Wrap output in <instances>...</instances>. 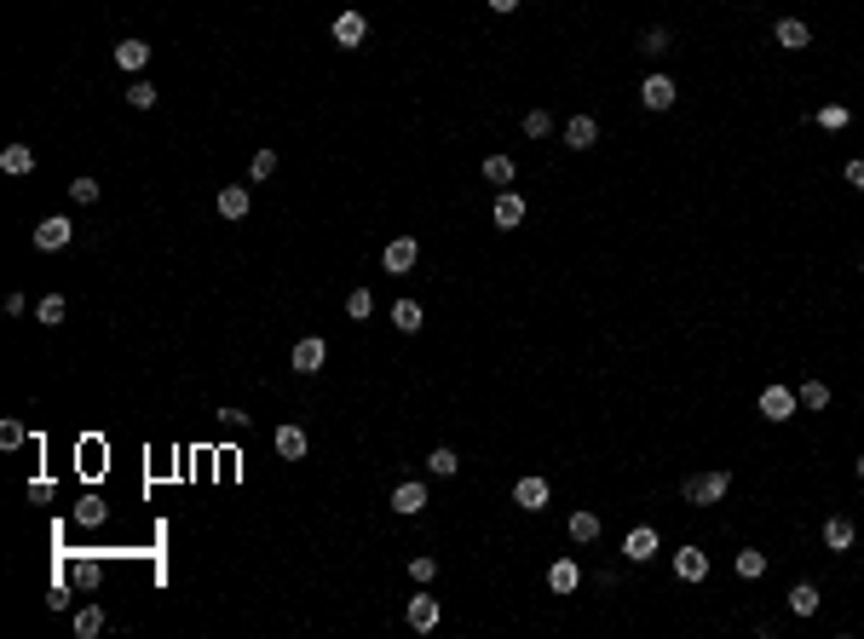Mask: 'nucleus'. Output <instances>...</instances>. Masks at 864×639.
Instances as JSON below:
<instances>
[{"label":"nucleus","mask_w":864,"mask_h":639,"mask_svg":"<svg viewBox=\"0 0 864 639\" xmlns=\"http://www.w3.org/2000/svg\"><path fill=\"white\" fill-rule=\"evenodd\" d=\"M726 489H732V473H691L686 484H680V496H686L691 507H715V501H726Z\"/></svg>","instance_id":"f257e3e1"},{"label":"nucleus","mask_w":864,"mask_h":639,"mask_svg":"<svg viewBox=\"0 0 864 639\" xmlns=\"http://www.w3.org/2000/svg\"><path fill=\"white\" fill-rule=\"evenodd\" d=\"M640 104H646V109H674V104H680L674 76H663V69H657V76H646V81H640Z\"/></svg>","instance_id":"f03ea898"},{"label":"nucleus","mask_w":864,"mask_h":639,"mask_svg":"<svg viewBox=\"0 0 864 639\" xmlns=\"http://www.w3.org/2000/svg\"><path fill=\"white\" fill-rule=\"evenodd\" d=\"M416 260H421V242H416V237H392V242H386V248H381V265H386V271H392V277L416 271Z\"/></svg>","instance_id":"7ed1b4c3"},{"label":"nucleus","mask_w":864,"mask_h":639,"mask_svg":"<svg viewBox=\"0 0 864 639\" xmlns=\"http://www.w3.org/2000/svg\"><path fill=\"white\" fill-rule=\"evenodd\" d=\"M328 35H335V46L358 53V46L369 41V18H363V12H340V18H335V29H328Z\"/></svg>","instance_id":"20e7f679"},{"label":"nucleus","mask_w":864,"mask_h":639,"mask_svg":"<svg viewBox=\"0 0 864 639\" xmlns=\"http://www.w3.org/2000/svg\"><path fill=\"white\" fill-rule=\"evenodd\" d=\"M69 237H76V225H69L64 214H52V219H41V225H35V248H41V254L69 248Z\"/></svg>","instance_id":"39448f33"},{"label":"nucleus","mask_w":864,"mask_h":639,"mask_svg":"<svg viewBox=\"0 0 864 639\" xmlns=\"http://www.w3.org/2000/svg\"><path fill=\"white\" fill-rule=\"evenodd\" d=\"M64 576H69V587H81V594H99V587H104V564L93 559V553L69 559V564H64Z\"/></svg>","instance_id":"423d86ee"},{"label":"nucleus","mask_w":864,"mask_h":639,"mask_svg":"<svg viewBox=\"0 0 864 639\" xmlns=\"http://www.w3.org/2000/svg\"><path fill=\"white\" fill-rule=\"evenodd\" d=\"M328 363V340L323 335H306L295 346V358H288V368H295V375H318V368Z\"/></svg>","instance_id":"0eeeda50"},{"label":"nucleus","mask_w":864,"mask_h":639,"mask_svg":"<svg viewBox=\"0 0 864 639\" xmlns=\"http://www.w3.org/2000/svg\"><path fill=\"white\" fill-rule=\"evenodd\" d=\"M755 409L766 415V421H789V415H795V409H801V398H795V386H766V392H761V403H755Z\"/></svg>","instance_id":"6e6552de"},{"label":"nucleus","mask_w":864,"mask_h":639,"mask_svg":"<svg viewBox=\"0 0 864 639\" xmlns=\"http://www.w3.org/2000/svg\"><path fill=\"white\" fill-rule=\"evenodd\" d=\"M623 559L628 564H651L657 559V530H651V524H634V530L623 536Z\"/></svg>","instance_id":"1a4fd4ad"},{"label":"nucleus","mask_w":864,"mask_h":639,"mask_svg":"<svg viewBox=\"0 0 864 639\" xmlns=\"http://www.w3.org/2000/svg\"><path fill=\"white\" fill-rule=\"evenodd\" d=\"M824 547H830V553H847V547H853L859 542V524L853 519H847V513H830V519H824Z\"/></svg>","instance_id":"9d476101"},{"label":"nucleus","mask_w":864,"mask_h":639,"mask_svg":"<svg viewBox=\"0 0 864 639\" xmlns=\"http://www.w3.org/2000/svg\"><path fill=\"white\" fill-rule=\"evenodd\" d=\"M525 225V196L507 184V190H496V231H519Z\"/></svg>","instance_id":"9b49d317"},{"label":"nucleus","mask_w":864,"mask_h":639,"mask_svg":"<svg viewBox=\"0 0 864 639\" xmlns=\"http://www.w3.org/2000/svg\"><path fill=\"white\" fill-rule=\"evenodd\" d=\"M392 513H404V519L427 513V484H421V478H404V484L392 489Z\"/></svg>","instance_id":"f8f14e48"},{"label":"nucleus","mask_w":864,"mask_h":639,"mask_svg":"<svg viewBox=\"0 0 864 639\" xmlns=\"http://www.w3.org/2000/svg\"><path fill=\"white\" fill-rule=\"evenodd\" d=\"M772 41L784 46V53H807V46H812V29L801 18H778L772 23Z\"/></svg>","instance_id":"ddd939ff"},{"label":"nucleus","mask_w":864,"mask_h":639,"mask_svg":"<svg viewBox=\"0 0 864 639\" xmlns=\"http://www.w3.org/2000/svg\"><path fill=\"white\" fill-rule=\"evenodd\" d=\"M513 501H519L525 513H542L547 501H553V489H547V478L530 473V478H519V484H513Z\"/></svg>","instance_id":"4468645a"},{"label":"nucleus","mask_w":864,"mask_h":639,"mask_svg":"<svg viewBox=\"0 0 864 639\" xmlns=\"http://www.w3.org/2000/svg\"><path fill=\"white\" fill-rule=\"evenodd\" d=\"M600 144V121L593 116H570L565 121V150H593Z\"/></svg>","instance_id":"2eb2a0df"},{"label":"nucleus","mask_w":864,"mask_h":639,"mask_svg":"<svg viewBox=\"0 0 864 639\" xmlns=\"http://www.w3.org/2000/svg\"><path fill=\"white\" fill-rule=\"evenodd\" d=\"M248 207H254L248 184H219V219H248Z\"/></svg>","instance_id":"dca6fc26"},{"label":"nucleus","mask_w":864,"mask_h":639,"mask_svg":"<svg viewBox=\"0 0 864 639\" xmlns=\"http://www.w3.org/2000/svg\"><path fill=\"white\" fill-rule=\"evenodd\" d=\"M277 456L283 461H306V449H311V438H306V426H277Z\"/></svg>","instance_id":"f3484780"},{"label":"nucleus","mask_w":864,"mask_h":639,"mask_svg":"<svg viewBox=\"0 0 864 639\" xmlns=\"http://www.w3.org/2000/svg\"><path fill=\"white\" fill-rule=\"evenodd\" d=\"M404 617H409V628H416V634H432V628H438V599H432V594H416V599L404 605Z\"/></svg>","instance_id":"a211bd4d"},{"label":"nucleus","mask_w":864,"mask_h":639,"mask_svg":"<svg viewBox=\"0 0 864 639\" xmlns=\"http://www.w3.org/2000/svg\"><path fill=\"white\" fill-rule=\"evenodd\" d=\"M674 576H680V582H703V576H709V553H703V547H680L674 553Z\"/></svg>","instance_id":"6ab92c4d"},{"label":"nucleus","mask_w":864,"mask_h":639,"mask_svg":"<svg viewBox=\"0 0 864 639\" xmlns=\"http://www.w3.org/2000/svg\"><path fill=\"white\" fill-rule=\"evenodd\" d=\"M144 64H150V46H144L139 35H127V41H116V69H127V76H139Z\"/></svg>","instance_id":"aec40b11"},{"label":"nucleus","mask_w":864,"mask_h":639,"mask_svg":"<svg viewBox=\"0 0 864 639\" xmlns=\"http://www.w3.org/2000/svg\"><path fill=\"white\" fill-rule=\"evenodd\" d=\"M69 628H76V639H99V634H104V605L81 599V611L69 617Z\"/></svg>","instance_id":"412c9836"},{"label":"nucleus","mask_w":864,"mask_h":639,"mask_svg":"<svg viewBox=\"0 0 864 639\" xmlns=\"http://www.w3.org/2000/svg\"><path fill=\"white\" fill-rule=\"evenodd\" d=\"M565 530H570V542L593 547V542H600V513H588V507H582V513H570V519H565Z\"/></svg>","instance_id":"4be33fe9"},{"label":"nucleus","mask_w":864,"mask_h":639,"mask_svg":"<svg viewBox=\"0 0 864 639\" xmlns=\"http://www.w3.org/2000/svg\"><path fill=\"white\" fill-rule=\"evenodd\" d=\"M0 174H12V179L35 174V150L29 144H6V150H0Z\"/></svg>","instance_id":"5701e85b"},{"label":"nucleus","mask_w":864,"mask_h":639,"mask_svg":"<svg viewBox=\"0 0 864 639\" xmlns=\"http://www.w3.org/2000/svg\"><path fill=\"white\" fill-rule=\"evenodd\" d=\"M577 582H582L577 559H553V564H547V587H553V594H577Z\"/></svg>","instance_id":"b1692460"},{"label":"nucleus","mask_w":864,"mask_h":639,"mask_svg":"<svg viewBox=\"0 0 864 639\" xmlns=\"http://www.w3.org/2000/svg\"><path fill=\"white\" fill-rule=\"evenodd\" d=\"M479 174L490 179L496 190H507V184L519 179V167H513V156H502V150H496V156H484V167H479Z\"/></svg>","instance_id":"393cba45"},{"label":"nucleus","mask_w":864,"mask_h":639,"mask_svg":"<svg viewBox=\"0 0 864 639\" xmlns=\"http://www.w3.org/2000/svg\"><path fill=\"white\" fill-rule=\"evenodd\" d=\"M64 317H69V300H64V294H41V305H35V323H41V328H58Z\"/></svg>","instance_id":"a878e982"},{"label":"nucleus","mask_w":864,"mask_h":639,"mask_svg":"<svg viewBox=\"0 0 864 639\" xmlns=\"http://www.w3.org/2000/svg\"><path fill=\"white\" fill-rule=\"evenodd\" d=\"M392 323L404 328V335H421V323H427V311H421V300H398V305H392Z\"/></svg>","instance_id":"bb28decb"},{"label":"nucleus","mask_w":864,"mask_h":639,"mask_svg":"<svg viewBox=\"0 0 864 639\" xmlns=\"http://www.w3.org/2000/svg\"><path fill=\"white\" fill-rule=\"evenodd\" d=\"M789 611H795V617H819V587L795 582V587H789Z\"/></svg>","instance_id":"cd10ccee"},{"label":"nucleus","mask_w":864,"mask_h":639,"mask_svg":"<svg viewBox=\"0 0 864 639\" xmlns=\"http://www.w3.org/2000/svg\"><path fill=\"white\" fill-rule=\"evenodd\" d=\"M427 473H432V478H456V473H461V456H456L449 444H438L432 456H427Z\"/></svg>","instance_id":"c85d7f7f"},{"label":"nucleus","mask_w":864,"mask_h":639,"mask_svg":"<svg viewBox=\"0 0 864 639\" xmlns=\"http://www.w3.org/2000/svg\"><path fill=\"white\" fill-rule=\"evenodd\" d=\"M795 398H801V409H830V386L824 380H801Z\"/></svg>","instance_id":"c756f323"},{"label":"nucleus","mask_w":864,"mask_h":639,"mask_svg":"<svg viewBox=\"0 0 864 639\" xmlns=\"http://www.w3.org/2000/svg\"><path fill=\"white\" fill-rule=\"evenodd\" d=\"M69 202H76V207L99 202V179H93V174H76V179H69Z\"/></svg>","instance_id":"7c9ffc66"},{"label":"nucleus","mask_w":864,"mask_h":639,"mask_svg":"<svg viewBox=\"0 0 864 639\" xmlns=\"http://www.w3.org/2000/svg\"><path fill=\"white\" fill-rule=\"evenodd\" d=\"M346 317H351V323L375 317V294H369V288H351V294H346Z\"/></svg>","instance_id":"2f4dec72"},{"label":"nucleus","mask_w":864,"mask_h":639,"mask_svg":"<svg viewBox=\"0 0 864 639\" xmlns=\"http://www.w3.org/2000/svg\"><path fill=\"white\" fill-rule=\"evenodd\" d=\"M738 576H744V582L766 576V553H761V547H744V553H738Z\"/></svg>","instance_id":"473e14b6"},{"label":"nucleus","mask_w":864,"mask_h":639,"mask_svg":"<svg viewBox=\"0 0 864 639\" xmlns=\"http://www.w3.org/2000/svg\"><path fill=\"white\" fill-rule=\"evenodd\" d=\"M156 98H162V87H156V81H144V76H139V81L127 87V104H133V109H150Z\"/></svg>","instance_id":"72a5a7b5"},{"label":"nucleus","mask_w":864,"mask_h":639,"mask_svg":"<svg viewBox=\"0 0 864 639\" xmlns=\"http://www.w3.org/2000/svg\"><path fill=\"white\" fill-rule=\"evenodd\" d=\"M271 174H277V150H254V162H248V179H254V184H265Z\"/></svg>","instance_id":"f704fd0d"},{"label":"nucleus","mask_w":864,"mask_h":639,"mask_svg":"<svg viewBox=\"0 0 864 639\" xmlns=\"http://www.w3.org/2000/svg\"><path fill=\"white\" fill-rule=\"evenodd\" d=\"M668 41H674V35H668L663 23H657V29H646V41H640V53H646V58H663V53H668Z\"/></svg>","instance_id":"c9c22d12"},{"label":"nucleus","mask_w":864,"mask_h":639,"mask_svg":"<svg viewBox=\"0 0 864 639\" xmlns=\"http://www.w3.org/2000/svg\"><path fill=\"white\" fill-rule=\"evenodd\" d=\"M547 133H553V116H547V109H530V116H525V139H547Z\"/></svg>","instance_id":"e433bc0d"},{"label":"nucleus","mask_w":864,"mask_h":639,"mask_svg":"<svg viewBox=\"0 0 864 639\" xmlns=\"http://www.w3.org/2000/svg\"><path fill=\"white\" fill-rule=\"evenodd\" d=\"M23 438H29V426H23V421H0V449H18Z\"/></svg>","instance_id":"4c0bfd02"},{"label":"nucleus","mask_w":864,"mask_h":639,"mask_svg":"<svg viewBox=\"0 0 864 639\" xmlns=\"http://www.w3.org/2000/svg\"><path fill=\"white\" fill-rule=\"evenodd\" d=\"M76 519H81V524H104L109 513H104V501H99V496H87V501L76 507Z\"/></svg>","instance_id":"58836bf2"},{"label":"nucleus","mask_w":864,"mask_h":639,"mask_svg":"<svg viewBox=\"0 0 864 639\" xmlns=\"http://www.w3.org/2000/svg\"><path fill=\"white\" fill-rule=\"evenodd\" d=\"M409 576H416V582L427 587L432 576H438V559H427V553H416V559H409Z\"/></svg>","instance_id":"ea45409f"},{"label":"nucleus","mask_w":864,"mask_h":639,"mask_svg":"<svg viewBox=\"0 0 864 639\" xmlns=\"http://www.w3.org/2000/svg\"><path fill=\"white\" fill-rule=\"evenodd\" d=\"M819 127H847V104H824L819 109Z\"/></svg>","instance_id":"a19ab883"},{"label":"nucleus","mask_w":864,"mask_h":639,"mask_svg":"<svg viewBox=\"0 0 864 639\" xmlns=\"http://www.w3.org/2000/svg\"><path fill=\"white\" fill-rule=\"evenodd\" d=\"M52 496H58L52 478H29V501H52Z\"/></svg>","instance_id":"79ce46f5"},{"label":"nucleus","mask_w":864,"mask_h":639,"mask_svg":"<svg viewBox=\"0 0 864 639\" xmlns=\"http://www.w3.org/2000/svg\"><path fill=\"white\" fill-rule=\"evenodd\" d=\"M847 184H853V190H864V156H859V162H847Z\"/></svg>","instance_id":"37998d69"},{"label":"nucleus","mask_w":864,"mask_h":639,"mask_svg":"<svg viewBox=\"0 0 864 639\" xmlns=\"http://www.w3.org/2000/svg\"><path fill=\"white\" fill-rule=\"evenodd\" d=\"M519 6H525V0H490V12H502V18H507V12H519Z\"/></svg>","instance_id":"c03bdc74"},{"label":"nucleus","mask_w":864,"mask_h":639,"mask_svg":"<svg viewBox=\"0 0 864 639\" xmlns=\"http://www.w3.org/2000/svg\"><path fill=\"white\" fill-rule=\"evenodd\" d=\"M853 466H859V478H864V456H859V461H853Z\"/></svg>","instance_id":"a18cd8bd"},{"label":"nucleus","mask_w":864,"mask_h":639,"mask_svg":"<svg viewBox=\"0 0 864 639\" xmlns=\"http://www.w3.org/2000/svg\"><path fill=\"white\" fill-rule=\"evenodd\" d=\"M859 271H864V265H859Z\"/></svg>","instance_id":"49530a36"}]
</instances>
